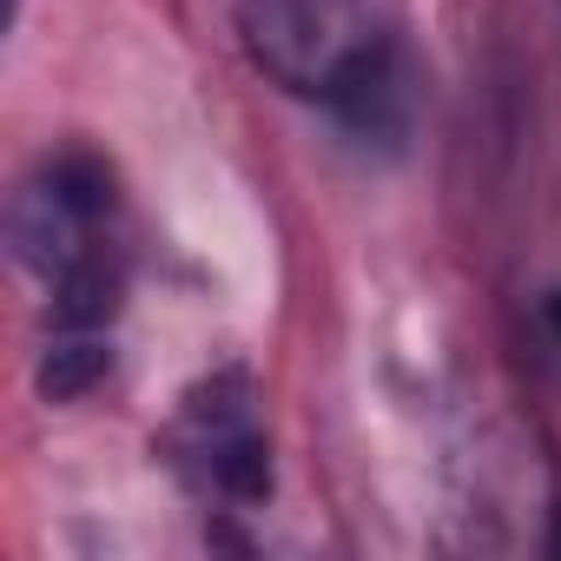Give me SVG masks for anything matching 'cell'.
Wrapping results in <instances>:
<instances>
[{"mask_svg": "<svg viewBox=\"0 0 561 561\" xmlns=\"http://www.w3.org/2000/svg\"><path fill=\"white\" fill-rule=\"evenodd\" d=\"M238 34L271 80L324 100L383 47L351 0H238Z\"/></svg>", "mask_w": 561, "mask_h": 561, "instance_id": "obj_1", "label": "cell"}, {"mask_svg": "<svg viewBox=\"0 0 561 561\" xmlns=\"http://www.w3.org/2000/svg\"><path fill=\"white\" fill-rule=\"evenodd\" d=\"M185 443H192V456H198V469L218 495H264L271 462H264V436L251 423V403H244L238 377H218L205 397H192Z\"/></svg>", "mask_w": 561, "mask_h": 561, "instance_id": "obj_2", "label": "cell"}, {"mask_svg": "<svg viewBox=\"0 0 561 561\" xmlns=\"http://www.w3.org/2000/svg\"><path fill=\"white\" fill-rule=\"evenodd\" d=\"M93 377H106V351H100L93 337H67V344H54L47 364H41V390H47V397H80Z\"/></svg>", "mask_w": 561, "mask_h": 561, "instance_id": "obj_3", "label": "cell"}, {"mask_svg": "<svg viewBox=\"0 0 561 561\" xmlns=\"http://www.w3.org/2000/svg\"><path fill=\"white\" fill-rule=\"evenodd\" d=\"M548 318H554V337H561V298H554V311H548Z\"/></svg>", "mask_w": 561, "mask_h": 561, "instance_id": "obj_4", "label": "cell"}]
</instances>
